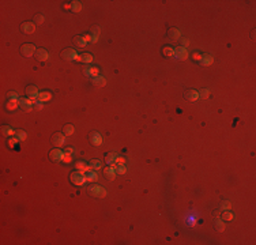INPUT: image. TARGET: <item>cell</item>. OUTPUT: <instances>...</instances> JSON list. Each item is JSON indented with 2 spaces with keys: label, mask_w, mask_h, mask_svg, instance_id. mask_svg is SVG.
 Masks as SVG:
<instances>
[{
  "label": "cell",
  "mask_w": 256,
  "mask_h": 245,
  "mask_svg": "<svg viewBox=\"0 0 256 245\" xmlns=\"http://www.w3.org/2000/svg\"><path fill=\"white\" fill-rule=\"evenodd\" d=\"M70 180H71V182H72V184H75V185H83V184L87 181V176H85L83 172L76 170V172H72V173H71Z\"/></svg>",
  "instance_id": "1"
},
{
  "label": "cell",
  "mask_w": 256,
  "mask_h": 245,
  "mask_svg": "<svg viewBox=\"0 0 256 245\" xmlns=\"http://www.w3.org/2000/svg\"><path fill=\"white\" fill-rule=\"evenodd\" d=\"M61 57L67 61H74V60H80V56L76 53V51H74L72 48H68V49H64L61 52Z\"/></svg>",
  "instance_id": "2"
},
{
  "label": "cell",
  "mask_w": 256,
  "mask_h": 245,
  "mask_svg": "<svg viewBox=\"0 0 256 245\" xmlns=\"http://www.w3.org/2000/svg\"><path fill=\"white\" fill-rule=\"evenodd\" d=\"M89 192H90L91 196H95V197H104L108 195L105 188H102L101 185H90L89 187Z\"/></svg>",
  "instance_id": "3"
},
{
  "label": "cell",
  "mask_w": 256,
  "mask_h": 245,
  "mask_svg": "<svg viewBox=\"0 0 256 245\" xmlns=\"http://www.w3.org/2000/svg\"><path fill=\"white\" fill-rule=\"evenodd\" d=\"M36 46L33 45V44H25V45H22V48H20V53L23 54L25 57H31L33 54H36Z\"/></svg>",
  "instance_id": "4"
},
{
  "label": "cell",
  "mask_w": 256,
  "mask_h": 245,
  "mask_svg": "<svg viewBox=\"0 0 256 245\" xmlns=\"http://www.w3.org/2000/svg\"><path fill=\"white\" fill-rule=\"evenodd\" d=\"M33 104H36V101L30 100V98H20L19 100V106L26 112L33 110Z\"/></svg>",
  "instance_id": "5"
},
{
  "label": "cell",
  "mask_w": 256,
  "mask_h": 245,
  "mask_svg": "<svg viewBox=\"0 0 256 245\" xmlns=\"http://www.w3.org/2000/svg\"><path fill=\"white\" fill-rule=\"evenodd\" d=\"M52 142H53V144H56L57 147L64 146V143H66V135L61 134V132H56V134L53 135V138H52Z\"/></svg>",
  "instance_id": "6"
},
{
  "label": "cell",
  "mask_w": 256,
  "mask_h": 245,
  "mask_svg": "<svg viewBox=\"0 0 256 245\" xmlns=\"http://www.w3.org/2000/svg\"><path fill=\"white\" fill-rule=\"evenodd\" d=\"M49 157H51L52 161H55V162H59V161H63L64 153H63L60 148H55V150H52L51 153H49Z\"/></svg>",
  "instance_id": "7"
},
{
  "label": "cell",
  "mask_w": 256,
  "mask_h": 245,
  "mask_svg": "<svg viewBox=\"0 0 256 245\" xmlns=\"http://www.w3.org/2000/svg\"><path fill=\"white\" fill-rule=\"evenodd\" d=\"M174 57H177L179 60H185L188 59V52L184 46H177L174 49Z\"/></svg>",
  "instance_id": "8"
},
{
  "label": "cell",
  "mask_w": 256,
  "mask_h": 245,
  "mask_svg": "<svg viewBox=\"0 0 256 245\" xmlns=\"http://www.w3.org/2000/svg\"><path fill=\"white\" fill-rule=\"evenodd\" d=\"M26 94H27V97L30 98V100H36V98H38V88L36 87V86H27L26 87Z\"/></svg>",
  "instance_id": "9"
},
{
  "label": "cell",
  "mask_w": 256,
  "mask_h": 245,
  "mask_svg": "<svg viewBox=\"0 0 256 245\" xmlns=\"http://www.w3.org/2000/svg\"><path fill=\"white\" fill-rule=\"evenodd\" d=\"M185 100L191 101V102H194V101H198L199 100V94H198L196 90H192V88H189V90L185 91Z\"/></svg>",
  "instance_id": "10"
},
{
  "label": "cell",
  "mask_w": 256,
  "mask_h": 245,
  "mask_svg": "<svg viewBox=\"0 0 256 245\" xmlns=\"http://www.w3.org/2000/svg\"><path fill=\"white\" fill-rule=\"evenodd\" d=\"M20 27H22V30L26 34H31V33H34V30H36L34 22H23Z\"/></svg>",
  "instance_id": "11"
},
{
  "label": "cell",
  "mask_w": 256,
  "mask_h": 245,
  "mask_svg": "<svg viewBox=\"0 0 256 245\" xmlns=\"http://www.w3.org/2000/svg\"><path fill=\"white\" fill-rule=\"evenodd\" d=\"M48 57H49V53L45 51V49L40 48V49H37V51H36V59H37L38 61H46V60H48Z\"/></svg>",
  "instance_id": "12"
},
{
  "label": "cell",
  "mask_w": 256,
  "mask_h": 245,
  "mask_svg": "<svg viewBox=\"0 0 256 245\" xmlns=\"http://www.w3.org/2000/svg\"><path fill=\"white\" fill-rule=\"evenodd\" d=\"M90 140H91V143H93L94 146H101L102 144V136H101L98 132H91V135H90Z\"/></svg>",
  "instance_id": "13"
},
{
  "label": "cell",
  "mask_w": 256,
  "mask_h": 245,
  "mask_svg": "<svg viewBox=\"0 0 256 245\" xmlns=\"http://www.w3.org/2000/svg\"><path fill=\"white\" fill-rule=\"evenodd\" d=\"M168 37L170 38L172 41H177V40H180V38H181V33H180V30H177V29L172 27V29H169Z\"/></svg>",
  "instance_id": "14"
},
{
  "label": "cell",
  "mask_w": 256,
  "mask_h": 245,
  "mask_svg": "<svg viewBox=\"0 0 256 245\" xmlns=\"http://www.w3.org/2000/svg\"><path fill=\"white\" fill-rule=\"evenodd\" d=\"M85 75L86 76H90V78H95L100 75V71H98L97 67H89V68L85 70Z\"/></svg>",
  "instance_id": "15"
},
{
  "label": "cell",
  "mask_w": 256,
  "mask_h": 245,
  "mask_svg": "<svg viewBox=\"0 0 256 245\" xmlns=\"http://www.w3.org/2000/svg\"><path fill=\"white\" fill-rule=\"evenodd\" d=\"M87 165H89V168H90V170H100V169L102 168V163H101L100 160H91Z\"/></svg>",
  "instance_id": "16"
},
{
  "label": "cell",
  "mask_w": 256,
  "mask_h": 245,
  "mask_svg": "<svg viewBox=\"0 0 256 245\" xmlns=\"http://www.w3.org/2000/svg\"><path fill=\"white\" fill-rule=\"evenodd\" d=\"M91 83H93V85H95V86H100V87H102V86L106 85V79L104 76H101V75H98V76H95V78H93V79H91Z\"/></svg>",
  "instance_id": "17"
},
{
  "label": "cell",
  "mask_w": 256,
  "mask_h": 245,
  "mask_svg": "<svg viewBox=\"0 0 256 245\" xmlns=\"http://www.w3.org/2000/svg\"><path fill=\"white\" fill-rule=\"evenodd\" d=\"M74 44L78 46V48H85L86 44H87V41L85 40L83 36H76V37L74 38Z\"/></svg>",
  "instance_id": "18"
},
{
  "label": "cell",
  "mask_w": 256,
  "mask_h": 245,
  "mask_svg": "<svg viewBox=\"0 0 256 245\" xmlns=\"http://www.w3.org/2000/svg\"><path fill=\"white\" fill-rule=\"evenodd\" d=\"M51 100H52V94L49 91H41L38 94V101L40 102H46V101H51Z\"/></svg>",
  "instance_id": "19"
},
{
  "label": "cell",
  "mask_w": 256,
  "mask_h": 245,
  "mask_svg": "<svg viewBox=\"0 0 256 245\" xmlns=\"http://www.w3.org/2000/svg\"><path fill=\"white\" fill-rule=\"evenodd\" d=\"M213 61H214V57L211 56V54H203L202 60H200V63H202L203 66H211Z\"/></svg>",
  "instance_id": "20"
},
{
  "label": "cell",
  "mask_w": 256,
  "mask_h": 245,
  "mask_svg": "<svg viewBox=\"0 0 256 245\" xmlns=\"http://www.w3.org/2000/svg\"><path fill=\"white\" fill-rule=\"evenodd\" d=\"M74 132H75V128L71 124H67V126H64V128H63V134L66 135V136H71Z\"/></svg>",
  "instance_id": "21"
},
{
  "label": "cell",
  "mask_w": 256,
  "mask_h": 245,
  "mask_svg": "<svg viewBox=\"0 0 256 245\" xmlns=\"http://www.w3.org/2000/svg\"><path fill=\"white\" fill-rule=\"evenodd\" d=\"M105 174H106V176H108L111 180H113V178H114V176H116V168L111 165L109 168H106V169H105Z\"/></svg>",
  "instance_id": "22"
},
{
  "label": "cell",
  "mask_w": 256,
  "mask_h": 245,
  "mask_svg": "<svg viewBox=\"0 0 256 245\" xmlns=\"http://www.w3.org/2000/svg\"><path fill=\"white\" fill-rule=\"evenodd\" d=\"M2 134H3L4 136H12V135H15L17 132H14V129H12L11 127L4 126V127H2Z\"/></svg>",
  "instance_id": "23"
},
{
  "label": "cell",
  "mask_w": 256,
  "mask_h": 245,
  "mask_svg": "<svg viewBox=\"0 0 256 245\" xmlns=\"http://www.w3.org/2000/svg\"><path fill=\"white\" fill-rule=\"evenodd\" d=\"M75 168H76L78 170H80V172H86V170H90V168H89V165H87V163L82 162V161H78V162L75 163Z\"/></svg>",
  "instance_id": "24"
},
{
  "label": "cell",
  "mask_w": 256,
  "mask_h": 245,
  "mask_svg": "<svg viewBox=\"0 0 256 245\" xmlns=\"http://www.w3.org/2000/svg\"><path fill=\"white\" fill-rule=\"evenodd\" d=\"M162 53L165 54L166 57H173L174 56V49L172 48V46H165L162 51Z\"/></svg>",
  "instance_id": "25"
},
{
  "label": "cell",
  "mask_w": 256,
  "mask_h": 245,
  "mask_svg": "<svg viewBox=\"0 0 256 245\" xmlns=\"http://www.w3.org/2000/svg\"><path fill=\"white\" fill-rule=\"evenodd\" d=\"M80 60H82L83 63H91L94 60V57H93V54H90V53H83L82 56H80Z\"/></svg>",
  "instance_id": "26"
},
{
  "label": "cell",
  "mask_w": 256,
  "mask_h": 245,
  "mask_svg": "<svg viewBox=\"0 0 256 245\" xmlns=\"http://www.w3.org/2000/svg\"><path fill=\"white\" fill-rule=\"evenodd\" d=\"M116 158H117V154H116V153H109V154L106 155V163H109V165L114 163Z\"/></svg>",
  "instance_id": "27"
},
{
  "label": "cell",
  "mask_w": 256,
  "mask_h": 245,
  "mask_svg": "<svg viewBox=\"0 0 256 245\" xmlns=\"http://www.w3.org/2000/svg\"><path fill=\"white\" fill-rule=\"evenodd\" d=\"M233 214L230 212V211H223V214H222V221H226V222H229V221L233 219Z\"/></svg>",
  "instance_id": "28"
},
{
  "label": "cell",
  "mask_w": 256,
  "mask_h": 245,
  "mask_svg": "<svg viewBox=\"0 0 256 245\" xmlns=\"http://www.w3.org/2000/svg\"><path fill=\"white\" fill-rule=\"evenodd\" d=\"M215 226H217V229H218V231H223V230H225V228H226L225 221L217 219V221H215Z\"/></svg>",
  "instance_id": "29"
},
{
  "label": "cell",
  "mask_w": 256,
  "mask_h": 245,
  "mask_svg": "<svg viewBox=\"0 0 256 245\" xmlns=\"http://www.w3.org/2000/svg\"><path fill=\"white\" fill-rule=\"evenodd\" d=\"M198 94H199V98H202V100H206V98H208L210 90H208V88H202L200 91H198Z\"/></svg>",
  "instance_id": "30"
},
{
  "label": "cell",
  "mask_w": 256,
  "mask_h": 245,
  "mask_svg": "<svg viewBox=\"0 0 256 245\" xmlns=\"http://www.w3.org/2000/svg\"><path fill=\"white\" fill-rule=\"evenodd\" d=\"M71 8L74 12H79L80 10H82V3H80V2H72Z\"/></svg>",
  "instance_id": "31"
},
{
  "label": "cell",
  "mask_w": 256,
  "mask_h": 245,
  "mask_svg": "<svg viewBox=\"0 0 256 245\" xmlns=\"http://www.w3.org/2000/svg\"><path fill=\"white\" fill-rule=\"evenodd\" d=\"M114 168H116V173H119V174H125V173H127V166H125L124 163L117 165V166H114Z\"/></svg>",
  "instance_id": "32"
},
{
  "label": "cell",
  "mask_w": 256,
  "mask_h": 245,
  "mask_svg": "<svg viewBox=\"0 0 256 245\" xmlns=\"http://www.w3.org/2000/svg\"><path fill=\"white\" fill-rule=\"evenodd\" d=\"M44 20H45V18H44L42 14H37L34 17V25H42Z\"/></svg>",
  "instance_id": "33"
},
{
  "label": "cell",
  "mask_w": 256,
  "mask_h": 245,
  "mask_svg": "<svg viewBox=\"0 0 256 245\" xmlns=\"http://www.w3.org/2000/svg\"><path fill=\"white\" fill-rule=\"evenodd\" d=\"M98 34H100V29H94L91 33V42H97L98 41Z\"/></svg>",
  "instance_id": "34"
},
{
  "label": "cell",
  "mask_w": 256,
  "mask_h": 245,
  "mask_svg": "<svg viewBox=\"0 0 256 245\" xmlns=\"http://www.w3.org/2000/svg\"><path fill=\"white\" fill-rule=\"evenodd\" d=\"M17 105H19V100H10L8 104H7V108L12 110V109L17 108Z\"/></svg>",
  "instance_id": "35"
},
{
  "label": "cell",
  "mask_w": 256,
  "mask_h": 245,
  "mask_svg": "<svg viewBox=\"0 0 256 245\" xmlns=\"http://www.w3.org/2000/svg\"><path fill=\"white\" fill-rule=\"evenodd\" d=\"M87 180H89V181H97L98 176L95 174V172H94V170H90V173L87 174Z\"/></svg>",
  "instance_id": "36"
},
{
  "label": "cell",
  "mask_w": 256,
  "mask_h": 245,
  "mask_svg": "<svg viewBox=\"0 0 256 245\" xmlns=\"http://www.w3.org/2000/svg\"><path fill=\"white\" fill-rule=\"evenodd\" d=\"M230 202H228V200H223V202L221 203V210H223V211H228V210H230Z\"/></svg>",
  "instance_id": "37"
},
{
  "label": "cell",
  "mask_w": 256,
  "mask_h": 245,
  "mask_svg": "<svg viewBox=\"0 0 256 245\" xmlns=\"http://www.w3.org/2000/svg\"><path fill=\"white\" fill-rule=\"evenodd\" d=\"M17 136H18V139H19V140H25L26 139V132L22 131V129H19V131L17 132Z\"/></svg>",
  "instance_id": "38"
},
{
  "label": "cell",
  "mask_w": 256,
  "mask_h": 245,
  "mask_svg": "<svg viewBox=\"0 0 256 245\" xmlns=\"http://www.w3.org/2000/svg\"><path fill=\"white\" fill-rule=\"evenodd\" d=\"M7 97L11 98V100H20V98H19V94H17V93H14V91L8 93V94H7Z\"/></svg>",
  "instance_id": "39"
},
{
  "label": "cell",
  "mask_w": 256,
  "mask_h": 245,
  "mask_svg": "<svg viewBox=\"0 0 256 245\" xmlns=\"http://www.w3.org/2000/svg\"><path fill=\"white\" fill-rule=\"evenodd\" d=\"M63 161H64V162H70V161H71V153H64Z\"/></svg>",
  "instance_id": "40"
},
{
  "label": "cell",
  "mask_w": 256,
  "mask_h": 245,
  "mask_svg": "<svg viewBox=\"0 0 256 245\" xmlns=\"http://www.w3.org/2000/svg\"><path fill=\"white\" fill-rule=\"evenodd\" d=\"M192 57H194V60H198V61H200V60H202V54H200L199 52H195V53L192 54Z\"/></svg>",
  "instance_id": "41"
},
{
  "label": "cell",
  "mask_w": 256,
  "mask_h": 245,
  "mask_svg": "<svg viewBox=\"0 0 256 245\" xmlns=\"http://www.w3.org/2000/svg\"><path fill=\"white\" fill-rule=\"evenodd\" d=\"M188 44H189V40H188V38H183L181 40V46L184 45V48H185V46H188Z\"/></svg>",
  "instance_id": "42"
},
{
  "label": "cell",
  "mask_w": 256,
  "mask_h": 245,
  "mask_svg": "<svg viewBox=\"0 0 256 245\" xmlns=\"http://www.w3.org/2000/svg\"><path fill=\"white\" fill-rule=\"evenodd\" d=\"M18 142H19V139H18V138H17V139H11V140L8 142V144H10V146H14L15 143H18Z\"/></svg>",
  "instance_id": "43"
},
{
  "label": "cell",
  "mask_w": 256,
  "mask_h": 245,
  "mask_svg": "<svg viewBox=\"0 0 256 245\" xmlns=\"http://www.w3.org/2000/svg\"><path fill=\"white\" fill-rule=\"evenodd\" d=\"M36 109H42V104L40 101H36Z\"/></svg>",
  "instance_id": "44"
}]
</instances>
